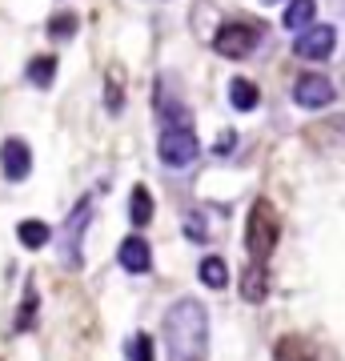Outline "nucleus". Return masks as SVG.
Masks as SVG:
<instances>
[{
	"label": "nucleus",
	"instance_id": "412c9836",
	"mask_svg": "<svg viewBox=\"0 0 345 361\" xmlns=\"http://www.w3.org/2000/svg\"><path fill=\"white\" fill-rule=\"evenodd\" d=\"M32 317H37V289H28L25 301H20V313H16V329L25 334L28 325H32Z\"/></svg>",
	"mask_w": 345,
	"mask_h": 361
},
{
	"label": "nucleus",
	"instance_id": "9b49d317",
	"mask_svg": "<svg viewBox=\"0 0 345 361\" xmlns=\"http://www.w3.org/2000/svg\"><path fill=\"white\" fill-rule=\"evenodd\" d=\"M273 361H317V353H313V345H309L305 337L289 334L273 345Z\"/></svg>",
	"mask_w": 345,
	"mask_h": 361
},
{
	"label": "nucleus",
	"instance_id": "1a4fd4ad",
	"mask_svg": "<svg viewBox=\"0 0 345 361\" xmlns=\"http://www.w3.org/2000/svg\"><path fill=\"white\" fill-rule=\"evenodd\" d=\"M116 261H121V269L125 273H149V265H153V249H149V241H145L141 233H133V237L121 241Z\"/></svg>",
	"mask_w": 345,
	"mask_h": 361
},
{
	"label": "nucleus",
	"instance_id": "20e7f679",
	"mask_svg": "<svg viewBox=\"0 0 345 361\" xmlns=\"http://www.w3.org/2000/svg\"><path fill=\"white\" fill-rule=\"evenodd\" d=\"M92 221V197H80L77 209L68 213L61 229V265L64 269H80L85 265V229Z\"/></svg>",
	"mask_w": 345,
	"mask_h": 361
},
{
	"label": "nucleus",
	"instance_id": "4be33fe9",
	"mask_svg": "<svg viewBox=\"0 0 345 361\" xmlns=\"http://www.w3.org/2000/svg\"><path fill=\"white\" fill-rule=\"evenodd\" d=\"M109 113H121V80H116V68L109 77Z\"/></svg>",
	"mask_w": 345,
	"mask_h": 361
},
{
	"label": "nucleus",
	"instance_id": "0eeeda50",
	"mask_svg": "<svg viewBox=\"0 0 345 361\" xmlns=\"http://www.w3.org/2000/svg\"><path fill=\"white\" fill-rule=\"evenodd\" d=\"M293 101L301 104V109H325V104H333V80L321 77V73H305V77H297Z\"/></svg>",
	"mask_w": 345,
	"mask_h": 361
},
{
	"label": "nucleus",
	"instance_id": "5701e85b",
	"mask_svg": "<svg viewBox=\"0 0 345 361\" xmlns=\"http://www.w3.org/2000/svg\"><path fill=\"white\" fill-rule=\"evenodd\" d=\"M233 149V133H225V141H217V153H229Z\"/></svg>",
	"mask_w": 345,
	"mask_h": 361
},
{
	"label": "nucleus",
	"instance_id": "dca6fc26",
	"mask_svg": "<svg viewBox=\"0 0 345 361\" xmlns=\"http://www.w3.org/2000/svg\"><path fill=\"white\" fill-rule=\"evenodd\" d=\"M16 241L25 249H44L49 245V225L44 221H20L16 225Z\"/></svg>",
	"mask_w": 345,
	"mask_h": 361
},
{
	"label": "nucleus",
	"instance_id": "423d86ee",
	"mask_svg": "<svg viewBox=\"0 0 345 361\" xmlns=\"http://www.w3.org/2000/svg\"><path fill=\"white\" fill-rule=\"evenodd\" d=\"M333 49H337V32L329 25H309L293 40V52L301 61H325V56H333Z\"/></svg>",
	"mask_w": 345,
	"mask_h": 361
},
{
	"label": "nucleus",
	"instance_id": "f257e3e1",
	"mask_svg": "<svg viewBox=\"0 0 345 361\" xmlns=\"http://www.w3.org/2000/svg\"><path fill=\"white\" fill-rule=\"evenodd\" d=\"M165 349L173 361H205L209 349V313L201 301H177L165 313Z\"/></svg>",
	"mask_w": 345,
	"mask_h": 361
},
{
	"label": "nucleus",
	"instance_id": "4468645a",
	"mask_svg": "<svg viewBox=\"0 0 345 361\" xmlns=\"http://www.w3.org/2000/svg\"><path fill=\"white\" fill-rule=\"evenodd\" d=\"M197 277H201V285H209V289H225V285H229V265H225V257H205L201 265H197Z\"/></svg>",
	"mask_w": 345,
	"mask_h": 361
},
{
	"label": "nucleus",
	"instance_id": "f8f14e48",
	"mask_svg": "<svg viewBox=\"0 0 345 361\" xmlns=\"http://www.w3.org/2000/svg\"><path fill=\"white\" fill-rule=\"evenodd\" d=\"M128 221L145 229L149 221H153V193L145 189V185H133V193H128Z\"/></svg>",
	"mask_w": 345,
	"mask_h": 361
},
{
	"label": "nucleus",
	"instance_id": "6ab92c4d",
	"mask_svg": "<svg viewBox=\"0 0 345 361\" xmlns=\"http://www.w3.org/2000/svg\"><path fill=\"white\" fill-rule=\"evenodd\" d=\"M185 237H189V241H209V237H213V233H209V225H205V213H201V209L185 213Z\"/></svg>",
	"mask_w": 345,
	"mask_h": 361
},
{
	"label": "nucleus",
	"instance_id": "ddd939ff",
	"mask_svg": "<svg viewBox=\"0 0 345 361\" xmlns=\"http://www.w3.org/2000/svg\"><path fill=\"white\" fill-rule=\"evenodd\" d=\"M313 16H317V4H313V0H289V4H285L282 25L293 28V32H301V28L313 25Z\"/></svg>",
	"mask_w": 345,
	"mask_h": 361
},
{
	"label": "nucleus",
	"instance_id": "39448f33",
	"mask_svg": "<svg viewBox=\"0 0 345 361\" xmlns=\"http://www.w3.org/2000/svg\"><path fill=\"white\" fill-rule=\"evenodd\" d=\"M257 44H261V25H257V20H229V25H221L217 37H213V49H217L225 61H245Z\"/></svg>",
	"mask_w": 345,
	"mask_h": 361
},
{
	"label": "nucleus",
	"instance_id": "f3484780",
	"mask_svg": "<svg viewBox=\"0 0 345 361\" xmlns=\"http://www.w3.org/2000/svg\"><path fill=\"white\" fill-rule=\"evenodd\" d=\"M52 73H56V61H52V56H37V61H28V80H32L37 89H49Z\"/></svg>",
	"mask_w": 345,
	"mask_h": 361
},
{
	"label": "nucleus",
	"instance_id": "a211bd4d",
	"mask_svg": "<svg viewBox=\"0 0 345 361\" xmlns=\"http://www.w3.org/2000/svg\"><path fill=\"white\" fill-rule=\"evenodd\" d=\"M125 361H153V337L149 334L133 337V341L125 345Z\"/></svg>",
	"mask_w": 345,
	"mask_h": 361
},
{
	"label": "nucleus",
	"instance_id": "f03ea898",
	"mask_svg": "<svg viewBox=\"0 0 345 361\" xmlns=\"http://www.w3.org/2000/svg\"><path fill=\"white\" fill-rule=\"evenodd\" d=\"M157 157L169 169H185L197 161V137H193L189 116L173 104H165V129H161V141H157Z\"/></svg>",
	"mask_w": 345,
	"mask_h": 361
},
{
	"label": "nucleus",
	"instance_id": "2eb2a0df",
	"mask_svg": "<svg viewBox=\"0 0 345 361\" xmlns=\"http://www.w3.org/2000/svg\"><path fill=\"white\" fill-rule=\"evenodd\" d=\"M229 101H233V109H241V113H253V109H257V101H261V92H257V85H253V80L237 77V80L229 85Z\"/></svg>",
	"mask_w": 345,
	"mask_h": 361
},
{
	"label": "nucleus",
	"instance_id": "6e6552de",
	"mask_svg": "<svg viewBox=\"0 0 345 361\" xmlns=\"http://www.w3.org/2000/svg\"><path fill=\"white\" fill-rule=\"evenodd\" d=\"M0 169H4L8 180H25L32 173V149L20 137H8V141L0 145Z\"/></svg>",
	"mask_w": 345,
	"mask_h": 361
},
{
	"label": "nucleus",
	"instance_id": "7ed1b4c3",
	"mask_svg": "<svg viewBox=\"0 0 345 361\" xmlns=\"http://www.w3.org/2000/svg\"><path fill=\"white\" fill-rule=\"evenodd\" d=\"M282 241V221H277V209L269 205L265 197H257L253 209H249V221H245V249L253 261H269V253Z\"/></svg>",
	"mask_w": 345,
	"mask_h": 361
},
{
	"label": "nucleus",
	"instance_id": "aec40b11",
	"mask_svg": "<svg viewBox=\"0 0 345 361\" xmlns=\"http://www.w3.org/2000/svg\"><path fill=\"white\" fill-rule=\"evenodd\" d=\"M73 32H77V16L73 13H61V16H52L49 20V37L52 40H68Z\"/></svg>",
	"mask_w": 345,
	"mask_h": 361
},
{
	"label": "nucleus",
	"instance_id": "9d476101",
	"mask_svg": "<svg viewBox=\"0 0 345 361\" xmlns=\"http://www.w3.org/2000/svg\"><path fill=\"white\" fill-rule=\"evenodd\" d=\"M241 297L249 301V305H261L269 297V269L265 261H249L241 273Z\"/></svg>",
	"mask_w": 345,
	"mask_h": 361
}]
</instances>
